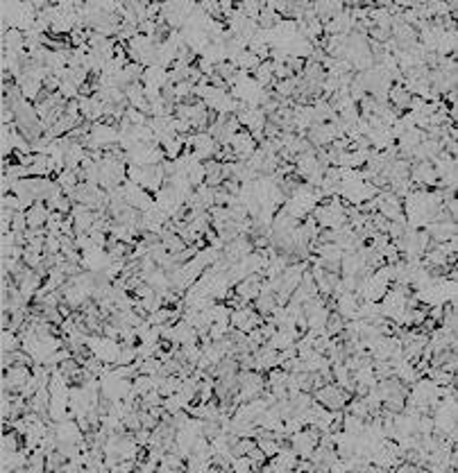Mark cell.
<instances>
[{"mask_svg": "<svg viewBox=\"0 0 458 473\" xmlns=\"http://www.w3.org/2000/svg\"><path fill=\"white\" fill-rule=\"evenodd\" d=\"M0 346H3V353L21 351V335L14 331H3L0 333Z\"/></svg>", "mask_w": 458, "mask_h": 473, "instance_id": "1", "label": "cell"}]
</instances>
